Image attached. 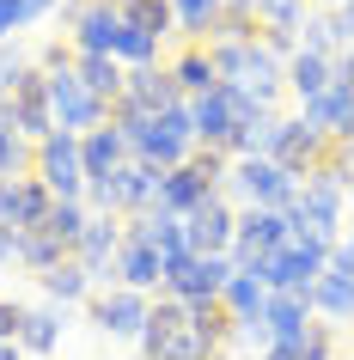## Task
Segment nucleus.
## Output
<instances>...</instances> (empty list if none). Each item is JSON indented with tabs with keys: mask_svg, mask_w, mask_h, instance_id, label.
<instances>
[{
	"mask_svg": "<svg viewBox=\"0 0 354 360\" xmlns=\"http://www.w3.org/2000/svg\"><path fill=\"white\" fill-rule=\"evenodd\" d=\"M116 37H122V13H116V6H104V0H86L80 25L68 31L74 56H116Z\"/></svg>",
	"mask_w": 354,
	"mask_h": 360,
	"instance_id": "nucleus-20",
	"label": "nucleus"
},
{
	"mask_svg": "<svg viewBox=\"0 0 354 360\" xmlns=\"http://www.w3.org/2000/svg\"><path fill=\"white\" fill-rule=\"evenodd\" d=\"M13 245H19V263L31 269V275H49V269H61L68 263V250L49 238L43 226H31V232H13Z\"/></svg>",
	"mask_w": 354,
	"mask_h": 360,
	"instance_id": "nucleus-31",
	"label": "nucleus"
},
{
	"mask_svg": "<svg viewBox=\"0 0 354 360\" xmlns=\"http://www.w3.org/2000/svg\"><path fill=\"white\" fill-rule=\"evenodd\" d=\"M330 147H336L330 134L305 129L299 116H281V129H275V147H269V159H275V165L287 171V177H299V184H305V177H317V171H324Z\"/></svg>",
	"mask_w": 354,
	"mask_h": 360,
	"instance_id": "nucleus-10",
	"label": "nucleus"
},
{
	"mask_svg": "<svg viewBox=\"0 0 354 360\" xmlns=\"http://www.w3.org/2000/svg\"><path fill=\"white\" fill-rule=\"evenodd\" d=\"M49 208H56V195L43 190L37 177H6V184H0V232H31V226H43Z\"/></svg>",
	"mask_w": 354,
	"mask_h": 360,
	"instance_id": "nucleus-17",
	"label": "nucleus"
},
{
	"mask_svg": "<svg viewBox=\"0 0 354 360\" xmlns=\"http://www.w3.org/2000/svg\"><path fill=\"white\" fill-rule=\"evenodd\" d=\"M232 275H239L232 257H189L184 269L165 275V300H177V305H220V293H226Z\"/></svg>",
	"mask_w": 354,
	"mask_h": 360,
	"instance_id": "nucleus-12",
	"label": "nucleus"
},
{
	"mask_svg": "<svg viewBox=\"0 0 354 360\" xmlns=\"http://www.w3.org/2000/svg\"><path fill=\"white\" fill-rule=\"evenodd\" d=\"M116 287H134V293H159L165 287V263H159V250L141 245V238H122V250H116Z\"/></svg>",
	"mask_w": 354,
	"mask_h": 360,
	"instance_id": "nucleus-22",
	"label": "nucleus"
},
{
	"mask_svg": "<svg viewBox=\"0 0 354 360\" xmlns=\"http://www.w3.org/2000/svg\"><path fill=\"white\" fill-rule=\"evenodd\" d=\"M312 6H324V13H330V6H342V0H312Z\"/></svg>",
	"mask_w": 354,
	"mask_h": 360,
	"instance_id": "nucleus-42",
	"label": "nucleus"
},
{
	"mask_svg": "<svg viewBox=\"0 0 354 360\" xmlns=\"http://www.w3.org/2000/svg\"><path fill=\"white\" fill-rule=\"evenodd\" d=\"M0 122H6L13 134H25L31 147L56 134V116H49V79H43V68H37V61L25 68V79L13 86V92L0 98Z\"/></svg>",
	"mask_w": 354,
	"mask_h": 360,
	"instance_id": "nucleus-8",
	"label": "nucleus"
},
{
	"mask_svg": "<svg viewBox=\"0 0 354 360\" xmlns=\"http://www.w3.org/2000/svg\"><path fill=\"white\" fill-rule=\"evenodd\" d=\"M324 263H330V250L287 238V245H281L275 257L257 269V275H263V287H269V293H312V281L324 275Z\"/></svg>",
	"mask_w": 354,
	"mask_h": 360,
	"instance_id": "nucleus-13",
	"label": "nucleus"
},
{
	"mask_svg": "<svg viewBox=\"0 0 354 360\" xmlns=\"http://www.w3.org/2000/svg\"><path fill=\"white\" fill-rule=\"evenodd\" d=\"M312 318L330 323V330L354 323V275L342 263H324V275L312 281Z\"/></svg>",
	"mask_w": 354,
	"mask_h": 360,
	"instance_id": "nucleus-19",
	"label": "nucleus"
},
{
	"mask_svg": "<svg viewBox=\"0 0 354 360\" xmlns=\"http://www.w3.org/2000/svg\"><path fill=\"white\" fill-rule=\"evenodd\" d=\"M37 281H43V305H61V311H68V305H86V300L98 293L92 275H86L74 257H68L61 269H49V275H37Z\"/></svg>",
	"mask_w": 354,
	"mask_h": 360,
	"instance_id": "nucleus-26",
	"label": "nucleus"
},
{
	"mask_svg": "<svg viewBox=\"0 0 354 360\" xmlns=\"http://www.w3.org/2000/svg\"><path fill=\"white\" fill-rule=\"evenodd\" d=\"M208 195H214V190H208L202 177H196L189 165H177V171H159V195H153V208H165V214H177V220H189Z\"/></svg>",
	"mask_w": 354,
	"mask_h": 360,
	"instance_id": "nucleus-24",
	"label": "nucleus"
},
{
	"mask_svg": "<svg viewBox=\"0 0 354 360\" xmlns=\"http://www.w3.org/2000/svg\"><path fill=\"white\" fill-rule=\"evenodd\" d=\"M214 360H226V354H214Z\"/></svg>",
	"mask_w": 354,
	"mask_h": 360,
	"instance_id": "nucleus-44",
	"label": "nucleus"
},
{
	"mask_svg": "<svg viewBox=\"0 0 354 360\" xmlns=\"http://www.w3.org/2000/svg\"><path fill=\"white\" fill-rule=\"evenodd\" d=\"M25 6H31V19H49V13H56L61 0H25Z\"/></svg>",
	"mask_w": 354,
	"mask_h": 360,
	"instance_id": "nucleus-40",
	"label": "nucleus"
},
{
	"mask_svg": "<svg viewBox=\"0 0 354 360\" xmlns=\"http://www.w3.org/2000/svg\"><path fill=\"white\" fill-rule=\"evenodd\" d=\"M348 202H354V184H342L336 171H317L305 177L287 208V226H293L299 245H317V250H336L342 245V220H348Z\"/></svg>",
	"mask_w": 354,
	"mask_h": 360,
	"instance_id": "nucleus-1",
	"label": "nucleus"
},
{
	"mask_svg": "<svg viewBox=\"0 0 354 360\" xmlns=\"http://www.w3.org/2000/svg\"><path fill=\"white\" fill-rule=\"evenodd\" d=\"M330 37H336V56H342V49H354V0L330 6Z\"/></svg>",
	"mask_w": 354,
	"mask_h": 360,
	"instance_id": "nucleus-36",
	"label": "nucleus"
},
{
	"mask_svg": "<svg viewBox=\"0 0 354 360\" xmlns=\"http://www.w3.org/2000/svg\"><path fill=\"white\" fill-rule=\"evenodd\" d=\"M122 238H129V220L92 214V226H86V238H80V250H74V263L92 275V287H104V281L116 287V250H122Z\"/></svg>",
	"mask_w": 354,
	"mask_h": 360,
	"instance_id": "nucleus-14",
	"label": "nucleus"
},
{
	"mask_svg": "<svg viewBox=\"0 0 354 360\" xmlns=\"http://www.w3.org/2000/svg\"><path fill=\"white\" fill-rule=\"evenodd\" d=\"M336 79V56H317V49H293V61H287V92L305 104V98H317L324 86Z\"/></svg>",
	"mask_w": 354,
	"mask_h": 360,
	"instance_id": "nucleus-25",
	"label": "nucleus"
},
{
	"mask_svg": "<svg viewBox=\"0 0 354 360\" xmlns=\"http://www.w3.org/2000/svg\"><path fill=\"white\" fill-rule=\"evenodd\" d=\"M86 318H92L104 336H116V342H141V330H147V318H153V293H134V287L92 293V300H86Z\"/></svg>",
	"mask_w": 354,
	"mask_h": 360,
	"instance_id": "nucleus-11",
	"label": "nucleus"
},
{
	"mask_svg": "<svg viewBox=\"0 0 354 360\" xmlns=\"http://www.w3.org/2000/svg\"><path fill=\"white\" fill-rule=\"evenodd\" d=\"M80 159H86V184H104L110 171H122L134 159V147H129V134L122 129H92V134H80Z\"/></svg>",
	"mask_w": 354,
	"mask_h": 360,
	"instance_id": "nucleus-21",
	"label": "nucleus"
},
{
	"mask_svg": "<svg viewBox=\"0 0 354 360\" xmlns=\"http://www.w3.org/2000/svg\"><path fill=\"white\" fill-rule=\"evenodd\" d=\"M25 68H31V56H25L19 43H0V98H6V92L25 79Z\"/></svg>",
	"mask_w": 354,
	"mask_h": 360,
	"instance_id": "nucleus-34",
	"label": "nucleus"
},
{
	"mask_svg": "<svg viewBox=\"0 0 354 360\" xmlns=\"http://www.w3.org/2000/svg\"><path fill=\"white\" fill-rule=\"evenodd\" d=\"M6 263H19V245H13V232H0V269Z\"/></svg>",
	"mask_w": 354,
	"mask_h": 360,
	"instance_id": "nucleus-39",
	"label": "nucleus"
},
{
	"mask_svg": "<svg viewBox=\"0 0 354 360\" xmlns=\"http://www.w3.org/2000/svg\"><path fill=\"white\" fill-rule=\"evenodd\" d=\"M171 79H177V92H184L189 104H196V98H208L214 86H220V74H214V56H208L202 43H189L184 56L171 61Z\"/></svg>",
	"mask_w": 354,
	"mask_h": 360,
	"instance_id": "nucleus-27",
	"label": "nucleus"
},
{
	"mask_svg": "<svg viewBox=\"0 0 354 360\" xmlns=\"http://www.w3.org/2000/svg\"><path fill=\"white\" fill-rule=\"evenodd\" d=\"M299 122L317 134H330V141H342V147H354V86H342V79H330L317 98H305L299 104Z\"/></svg>",
	"mask_w": 354,
	"mask_h": 360,
	"instance_id": "nucleus-16",
	"label": "nucleus"
},
{
	"mask_svg": "<svg viewBox=\"0 0 354 360\" xmlns=\"http://www.w3.org/2000/svg\"><path fill=\"white\" fill-rule=\"evenodd\" d=\"M330 354H336V330L312 318V330H305V342H299V354H293V360H330Z\"/></svg>",
	"mask_w": 354,
	"mask_h": 360,
	"instance_id": "nucleus-33",
	"label": "nucleus"
},
{
	"mask_svg": "<svg viewBox=\"0 0 354 360\" xmlns=\"http://www.w3.org/2000/svg\"><path fill=\"white\" fill-rule=\"evenodd\" d=\"M25 25H37V19H31V6H25V0H0V43H19Z\"/></svg>",
	"mask_w": 354,
	"mask_h": 360,
	"instance_id": "nucleus-35",
	"label": "nucleus"
},
{
	"mask_svg": "<svg viewBox=\"0 0 354 360\" xmlns=\"http://www.w3.org/2000/svg\"><path fill=\"white\" fill-rule=\"evenodd\" d=\"M220 195L232 202V208H275V214H287L293 195H299V177H287L275 159H232Z\"/></svg>",
	"mask_w": 354,
	"mask_h": 360,
	"instance_id": "nucleus-3",
	"label": "nucleus"
},
{
	"mask_svg": "<svg viewBox=\"0 0 354 360\" xmlns=\"http://www.w3.org/2000/svg\"><path fill=\"white\" fill-rule=\"evenodd\" d=\"M129 232L141 238V245L159 250L165 275H171V269H184L189 257H196V245H189V220H177V214H165V208H147L141 220H129ZM159 293H165V287H159Z\"/></svg>",
	"mask_w": 354,
	"mask_h": 360,
	"instance_id": "nucleus-15",
	"label": "nucleus"
},
{
	"mask_svg": "<svg viewBox=\"0 0 354 360\" xmlns=\"http://www.w3.org/2000/svg\"><path fill=\"white\" fill-rule=\"evenodd\" d=\"M31 165H37V147L0 122V184H6V177H31Z\"/></svg>",
	"mask_w": 354,
	"mask_h": 360,
	"instance_id": "nucleus-32",
	"label": "nucleus"
},
{
	"mask_svg": "<svg viewBox=\"0 0 354 360\" xmlns=\"http://www.w3.org/2000/svg\"><path fill=\"white\" fill-rule=\"evenodd\" d=\"M171 13H177V37L184 43H208L214 25L226 19V0H171Z\"/></svg>",
	"mask_w": 354,
	"mask_h": 360,
	"instance_id": "nucleus-28",
	"label": "nucleus"
},
{
	"mask_svg": "<svg viewBox=\"0 0 354 360\" xmlns=\"http://www.w3.org/2000/svg\"><path fill=\"white\" fill-rule=\"evenodd\" d=\"M257 360H287V354H275V348H269V354H257Z\"/></svg>",
	"mask_w": 354,
	"mask_h": 360,
	"instance_id": "nucleus-43",
	"label": "nucleus"
},
{
	"mask_svg": "<svg viewBox=\"0 0 354 360\" xmlns=\"http://www.w3.org/2000/svg\"><path fill=\"white\" fill-rule=\"evenodd\" d=\"M74 74L86 79V86L104 98V104H116V98H122V79H129V68H122L116 56H74Z\"/></svg>",
	"mask_w": 354,
	"mask_h": 360,
	"instance_id": "nucleus-29",
	"label": "nucleus"
},
{
	"mask_svg": "<svg viewBox=\"0 0 354 360\" xmlns=\"http://www.w3.org/2000/svg\"><path fill=\"white\" fill-rule=\"evenodd\" d=\"M86 226H92V208H86V202H56V208H49V220H43V232H49V238H56L68 257L80 250Z\"/></svg>",
	"mask_w": 354,
	"mask_h": 360,
	"instance_id": "nucleus-30",
	"label": "nucleus"
},
{
	"mask_svg": "<svg viewBox=\"0 0 354 360\" xmlns=\"http://www.w3.org/2000/svg\"><path fill=\"white\" fill-rule=\"evenodd\" d=\"M129 147H134V159H141V165H153V171L189 165V153H196V116H189V104H177V110H165V116H153V122L134 134Z\"/></svg>",
	"mask_w": 354,
	"mask_h": 360,
	"instance_id": "nucleus-6",
	"label": "nucleus"
},
{
	"mask_svg": "<svg viewBox=\"0 0 354 360\" xmlns=\"http://www.w3.org/2000/svg\"><path fill=\"white\" fill-rule=\"evenodd\" d=\"M214 354H226V348L202 330V311L153 293V318L141 330V360H214Z\"/></svg>",
	"mask_w": 354,
	"mask_h": 360,
	"instance_id": "nucleus-2",
	"label": "nucleus"
},
{
	"mask_svg": "<svg viewBox=\"0 0 354 360\" xmlns=\"http://www.w3.org/2000/svg\"><path fill=\"white\" fill-rule=\"evenodd\" d=\"M43 190L56 195V202H86V159H80V134H49L37 141V165H31Z\"/></svg>",
	"mask_w": 354,
	"mask_h": 360,
	"instance_id": "nucleus-7",
	"label": "nucleus"
},
{
	"mask_svg": "<svg viewBox=\"0 0 354 360\" xmlns=\"http://www.w3.org/2000/svg\"><path fill=\"white\" fill-rule=\"evenodd\" d=\"M232 232H239V208L220 190L189 214V245H196V257H232Z\"/></svg>",
	"mask_w": 354,
	"mask_h": 360,
	"instance_id": "nucleus-18",
	"label": "nucleus"
},
{
	"mask_svg": "<svg viewBox=\"0 0 354 360\" xmlns=\"http://www.w3.org/2000/svg\"><path fill=\"white\" fill-rule=\"evenodd\" d=\"M153 195H159V171L129 159L122 171H110L104 184H86V208L92 214H116V220H141L153 208Z\"/></svg>",
	"mask_w": 354,
	"mask_h": 360,
	"instance_id": "nucleus-4",
	"label": "nucleus"
},
{
	"mask_svg": "<svg viewBox=\"0 0 354 360\" xmlns=\"http://www.w3.org/2000/svg\"><path fill=\"white\" fill-rule=\"evenodd\" d=\"M0 360H25V354H19V342H0Z\"/></svg>",
	"mask_w": 354,
	"mask_h": 360,
	"instance_id": "nucleus-41",
	"label": "nucleus"
},
{
	"mask_svg": "<svg viewBox=\"0 0 354 360\" xmlns=\"http://www.w3.org/2000/svg\"><path fill=\"white\" fill-rule=\"evenodd\" d=\"M330 263H342V269L354 275V226H342V245L330 250Z\"/></svg>",
	"mask_w": 354,
	"mask_h": 360,
	"instance_id": "nucleus-38",
	"label": "nucleus"
},
{
	"mask_svg": "<svg viewBox=\"0 0 354 360\" xmlns=\"http://www.w3.org/2000/svg\"><path fill=\"white\" fill-rule=\"evenodd\" d=\"M43 79H49V116H56L61 134H92V129L110 122V104H104L74 68H49Z\"/></svg>",
	"mask_w": 354,
	"mask_h": 360,
	"instance_id": "nucleus-5",
	"label": "nucleus"
},
{
	"mask_svg": "<svg viewBox=\"0 0 354 360\" xmlns=\"http://www.w3.org/2000/svg\"><path fill=\"white\" fill-rule=\"evenodd\" d=\"M287 238H293L287 214H275V208H239V232H232V269H251V275H257V269L269 263Z\"/></svg>",
	"mask_w": 354,
	"mask_h": 360,
	"instance_id": "nucleus-9",
	"label": "nucleus"
},
{
	"mask_svg": "<svg viewBox=\"0 0 354 360\" xmlns=\"http://www.w3.org/2000/svg\"><path fill=\"white\" fill-rule=\"evenodd\" d=\"M19 323H25V305L0 300V342H19Z\"/></svg>",
	"mask_w": 354,
	"mask_h": 360,
	"instance_id": "nucleus-37",
	"label": "nucleus"
},
{
	"mask_svg": "<svg viewBox=\"0 0 354 360\" xmlns=\"http://www.w3.org/2000/svg\"><path fill=\"white\" fill-rule=\"evenodd\" d=\"M61 305H25V323H19V354L25 360H49L61 348Z\"/></svg>",
	"mask_w": 354,
	"mask_h": 360,
	"instance_id": "nucleus-23",
	"label": "nucleus"
}]
</instances>
